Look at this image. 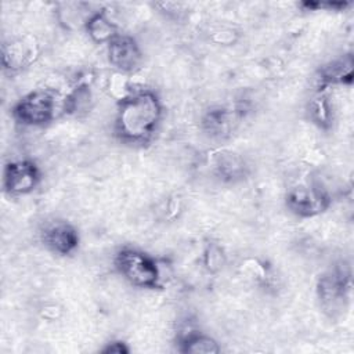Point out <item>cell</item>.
Wrapping results in <instances>:
<instances>
[{"label":"cell","mask_w":354,"mask_h":354,"mask_svg":"<svg viewBox=\"0 0 354 354\" xmlns=\"http://www.w3.org/2000/svg\"><path fill=\"white\" fill-rule=\"evenodd\" d=\"M308 119L322 130L330 129L333 123V108L326 90H318L307 105Z\"/></svg>","instance_id":"9a60e30c"},{"label":"cell","mask_w":354,"mask_h":354,"mask_svg":"<svg viewBox=\"0 0 354 354\" xmlns=\"http://www.w3.org/2000/svg\"><path fill=\"white\" fill-rule=\"evenodd\" d=\"M225 264V254L221 246L217 243H207L203 250V266L210 272L220 271Z\"/></svg>","instance_id":"2e32d148"},{"label":"cell","mask_w":354,"mask_h":354,"mask_svg":"<svg viewBox=\"0 0 354 354\" xmlns=\"http://www.w3.org/2000/svg\"><path fill=\"white\" fill-rule=\"evenodd\" d=\"M104 353H115V354H122V353H129V348L126 347V344L123 342H111L108 343L104 348Z\"/></svg>","instance_id":"d6986e66"},{"label":"cell","mask_w":354,"mask_h":354,"mask_svg":"<svg viewBox=\"0 0 354 354\" xmlns=\"http://www.w3.org/2000/svg\"><path fill=\"white\" fill-rule=\"evenodd\" d=\"M354 75V61L351 54L326 62L317 73L318 90H328L330 86L351 84Z\"/></svg>","instance_id":"8fae6325"},{"label":"cell","mask_w":354,"mask_h":354,"mask_svg":"<svg viewBox=\"0 0 354 354\" xmlns=\"http://www.w3.org/2000/svg\"><path fill=\"white\" fill-rule=\"evenodd\" d=\"M285 202L293 214L307 218L324 213L330 206L332 198L319 184H311L290 188Z\"/></svg>","instance_id":"5b68a950"},{"label":"cell","mask_w":354,"mask_h":354,"mask_svg":"<svg viewBox=\"0 0 354 354\" xmlns=\"http://www.w3.org/2000/svg\"><path fill=\"white\" fill-rule=\"evenodd\" d=\"M213 173L224 183H236L246 177L245 159L232 151H220L213 156Z\"/></svg>","instance_id":"7c38bea8"},{"label":"cell","mask_w":354,"mask_h":354,"mask_svg":"<svg viewBox=\"0 0 354 354\" xmlns=\"http://www.w3.org/2000/svg\"><path fill=\"white\" fill-rule=\"evenodd\" d=\"M41 181L39 166L30 159H15L4 165L3 188L11 196L30 194Z\"/></svg>","instance_id":"8992f818"},{"label":"cell","mask_w":354,"mask_h":354,"mask_svg":"<svg viewBox=\"0 0 354 354\" xmlns=\"http://www.w3.org/2000/svg\"><path fill=\"white\" fill-rule=\"evenodd\" d=\"M236 39V33L234 30H223L217 32L214 36V41L218 44H232Z\"/></svg>","instance_id":"ac0fdd59"},{"label":"cell","mask_w":354,"mask_h":354,"mask_svg":"<svg viewBox=\"0 0 354 354\" xmlns=\"http://www.w3.org/2000/svg\"><path fill=\"white\" fill-rule=\"evenodd\" d=\"M163 116L158 94L149 88H134L118 101L113 131L119 141L130 145H145L152 141Z\"/></svg>","instance_id":"6da1fadb"},{"label":"cell","mask_w":354,"mask_h":354,"mask_svg":"<svg viewBox=\"0 0 354 354\" xmlns=\"http://www.w3.org/2000/svg\"><path fill=\"white\" fill-rule=\"evenodd\" d=\"M39 57V44L30 35L17 37L3 44L1 64L3 69L10 73H17L30 66Z\"/></svg>","instance_id":"9c48e42d"},{"label":"cell","mask_w":354,"mask_h":354,"mask_svg":"<svg viewBox=\"0 0 354 354\" xmlns=\"http://www.w3.org/2000/svg\"><path fill=\"white\" fill-rule=\"evenodd\" d=\"M84 29L90 39L95 43H109L119 35L118 25L108 17L106 11H94L86 21Z\"/></svg>","instance_id":"5bb4252c"},{"label":"cell","mask_w":354,"mask_h":354,"mask_svg":"<svg viewBox=\"0 0 354 354\" xmlns=\"http://www.w3.org/2000/svg\"><path fill=\"white\" fill-rule=\"evenodd\" d=\"M177 350L192 354H214L220 351V346L209 335L188 328L177 335Z\"/></svg>","instance_id":"4fadbf2b"},{"label":"cell","mask_w":354,"mask_h":354,"mask_svg":"<svg viewBox=\"0 0 354 354\" xmlns=\"http://www.w3.org/2000/svg\"><path fill=\"white\" fill-rule=\"evenodd\" d=\"M351 290V270L344 261L326 270L317 283V295L321 307L330 317L346 308Z\"/></svg>","instance_id":"277c9868"},{"label":"cell","mask_w":354,"mask_h":354,"mask_svg":"<svg viewBox=\"0 0 354 354\" xmlns=\"http://www.w3.org/2000/svg\"><path fill=\"white\" fill-rule=\"evenodd\" d=\"M142 58V51L133 36L119 33L108 43V61L119 73H134Z\"/></svg>","instance_id":"52a82bcc"},{"label":"cell","mask_w":354,"mask_h":354,"mask_svg":"<svg viewBox=\"0 0 354 354\" xmlns=\"http://www.w3.org/2000/svg\"><path fill=\"white\" fill-rule=\"evenodd\" d=\"M155 7L165 14L169 19L180 21L185 15V6L183 3L176 1H166V3H155Z\"/></svg>","instance_id":"e0dca14e"},{"label":"cell","mask_w":354,"mask_h":354,"mask_svg":"<svg viewBox=\"0 0 354 354\" xmlns=\"http://www.w3.org/2000/svg\"><path fill=\"white\" fill-rule=\"evenodd\" d=\"M41 243L53 253L69 256L79 246V232L65 220H54L44 224L40 231Z\"/></svg>","instance_id":"ba28073f"},{"label":"cell","mask_w":354,"mask_h":354,"mask_svg":"<svg viewBox=\"0 0 354 354\" xmlns=\"http://www.w3.org/2000/svg\"><path fill=\"white\" fill-rule=\"evenodd\" d=\"M12 118L25 126H44L66 115V94L53 88H36L22 95L11 109Z\"/></svg>","instance_id":"7a4b0ae2"},{"label":"cell","mask_w":354,"mask_h":354,"mask_svg":"<svg viewBox=\"0 0 354 354\" xmlns=\"http://www.w3.org/2000/svg\"><path fill=\"white\" fill-rule=\"evenodd\" d=\"M245 112L242 108L231 106H213L207 109L202 116V130L216 140H225L239 126Z\"/></svg>","instance_id":"30bf717a"},{"label":"cell","mask_w":354,"mask_h":354,"mask_svg":"<svg viewBox=\"0 0 354 354\" xmlns=\"http://www.w3.org/2000/svg\"><path fill=\"white\" fill-rule=\"evenodd\" d=\"M113 264L116 271L133 286L156 289L162 286V268L158 261L145 252L124 246L120 248Z\"/></svg>","instance_id":"3957f363"}]
</instances>
